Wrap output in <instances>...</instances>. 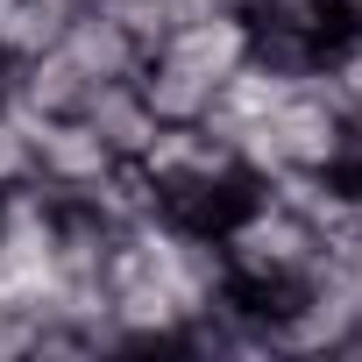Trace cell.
Instances as JSON below:
<instances>
[{
	"instance_id": "obj_9",
	"label": "cell",
	"mask_w": 362,
	"mask_h": 362,
	"mask_svg": "<svg viewBox=\"0 0 362 362\" xmlns=\"http://www.w3.org/2000/svg\"><path fill=\"white\" fill-rule=\"evenodd\" d=\"M64 8L71 0H0V50H8L15 64L50 50L57 29H64Z\"/></svg>"
},
{
	"instance_id": "obj_4",
	"label": "cell",
	"mask_w": 362,
	"mask_h": 362,
	"mask_svg": "<svg viewBox=\"0 0 362 362\" xmlns=\"http://www.w3.org/2000/svg\"><path fill=\"white\" fill-rule=\"evenodd\" d=\"M78 114H86V121H93V135H100L114 156H128V163H135V156L156 142V128H163V121L149 114V100H142V86H135V78H100V86L86 93V107H78Z\"/></svg>"
},
{
	"instance_id": "obj_14",
	"label": "cell",
	"mask_w": 362,
	"mask_h": 362,
	"mask_svg": "<svg viewBox=\"0 0 362 362\" xmlns=\"http://www.w3.org/2000/svg\"><path fill=\"white\" fill-rule=\"evenodd\" d=\"M341 29H355V36H362V0H341Z\"/></svg>"
},
{
	"instance_id": "obj_11",
	"label": "cell",
	"mask_w": 362,
	"mask_h": 362,
	"mask_svg": "<svg viewBox=\"0 0 362 362\" xmlns=\"http://www.w3.org/2000/svg\"><path fill=\"white\" fill-rule=\"evenodd\" d=\"M327 78H334L341 107H348V114H362V36H355V29H341V36H334V50H327Z\"/></svg>"
},
{
	"instance_id": "obj_8",
	"label": "cell",
	"mask_w": 362,
	"mask_h": 362,
	"mask_svg": "<svg viewBox=\"0 0 362 362\" xmlns=\"http://www.w3.org/2000/svg\"><path fill=\"white\" fill-rule=\"evenodd\" d=\"M107 163H121V156L93 135V121H86V114H57V121L43 128V177H50V185L78 192V185H93Z\"/></svg>"
},
{
	"instance_id": "obj_1",
	"label": "cell",
	"mask_w": 362,
	"mask_h": 362,
	"mask_svg": "<svg viewBox=\"0 0 362 362\" xmlns=\"http://www.w3.org/2000/svg\"><path fill=\"white\" fill-rule=\"evenodd\" d=\"M221 242H228L235 284H249V291H291L313 270V256H320L313 221L298 206H284L277 192H263V185L242 199V214L221 228Z\"/></svg>"
},
{
	"instance_id": "obj_12",
	"label": "cell",
	"mask_w": 362,
	"mask_h": 362,
	"mask_svg": "<svg viewBox=\"0 0 362 362\" xmlns=\"http://www.w3.org/2000/svg\"><path fill=\"white\" fill-rule=\"evenodd\" d=\"M29 320H36V313H22V305H0V362L29 355Z\"/></svg>"
},
{
	"instance_id": "obj_13",
	"label": "cell",
	"mask_w": 362,
	"mask_h": 362,
	"mask_svg": "<svg viewBox=\"0 0 362 362\" xmlns=\"http://www.w3.org/2000/svg\"><path fill=\"white\" fill-rule=\"evenodd\" d=\"M170 8V22H192V15H214V8H228V0H163Z\"/></svg>"
},
{
	"instance_id": "obj_15",
	"label": "cell",
	"mask_w": 362,
	"mask_h": 362,
	"mask_svg": "<svg viewBox=\"0 0 362 362\" xmlns=\"http://www.w3.org/2000/svg\"><path fill=\"white\" fill-rule=\"evenodd\" d=\"M8 86H15V57L0 50V100H8Z\"/></svg>"
},
{
	"instance_id": "obj_7",
	"label": "cell",
	"mask_w": 362,
	"mask_h": 362,
	"mask_svg": "<svg viewBox=\"0 0 362 362\" xmlns=\"http://www.w3.org/2000/svg\"><path fill=\"white\" fill-rule=\"evenodd\" d=\"M86 93H93V78L50 43V50H36V57H22L15 64V86H8V100H22V107H36V114H78L86 107Z\"/></svg>"
},
{
	"instance_id": "obj_3",
	"label": "cell",
	"mask_w": 362,
	"mask_h": 362,
	"mask_svg": "<svg viewBox=\"0 0 362 362\" xmlns=\"http://www.w3.org/2000/svg\"><path fill=\"white\" fill-rule=\"evenodd\" d=\"M156 50L185 57V64L206 71V78H228V71L249 57V15H242V8H214V15H192V22H170V36H163Z\"/></svg>"
},
{
	"instance_id": "obj_2",
	"label": "cell",
	"mask_w": 362,
	"mask_h": 362,
	"mask_svg": "<svg viewBox=\"0 0 362 362\" xmlns=\"http://www.w3.org/2000/svg\"><path fill=\"white\" fill-rule=\"evenodd\" d=\"M57 50L100 86V78H135L142 71V43L114 22V15H100V8H86V0H71V8H64V29H57Z\"/></svg>"
},
{
	"instance_id": "obj_6",
	"label": "cell",
	"mask_w": 362,
	"mask_h": 362,
	"mask_svg": "<svg viewBox=\"0 0 362 362\" xmlns=\"http://www.w3.org/2000/svg\"><path fill=\"white\" fill-rule=\"evenodd\" d=\"M107 320H114V334H121V348H128V355H135V348H177L185 305H177V298H170V291L149 277V284H128V291H114Z\"/></svg>"
},
{
	"instance_id": "obj_10",
	"label": "cell",
	"mask_w": 362,
	"mask_h": 362,
	"mask_svg": "<svg viewBox=\"0 0 362 362\" xmlns=\"http://www.w3.org/2000/svg\"><path fill=\"white\" fill-rule=\"evenodd\" d=\"M86 8H100V15H114L142 50H156L163 36H170V8H163V0H86Z\"/></svg>"
},
{
	"instance_id": "obj_16",
	"label": "cell",
	"mask_w": 362,
	"mask_h": 362,
	"mask_svg": "<svg viewBox=\"0 0 362 362\" xmlns=\"http://www.w3.org/2000/svg\"><path fill=\"white\" fill-rule=\"evenodd\" d=\"M341 355H362V320H355V334H348V348Z\"/></svg>"
},
{
	"instance_id": "obj_5",
	"label": "cell",
	"mask_w": 362,
	"mask_h": 362,
	"mask_svg": "<svg viewBox=\"0 0 362 362\" xmlns=\"http://www.w3.org/2000/svg\"><path fill=\"white\" fill-rule=\"evenodd\" d=\"M135 86H142V100H149L156 121H206V107L221 93V78L192 71L185 57H170V50H149L142 71H135Z\"/></svg>"
}]
</instances>
